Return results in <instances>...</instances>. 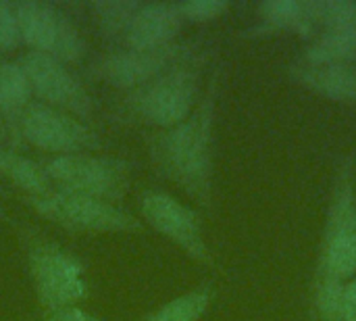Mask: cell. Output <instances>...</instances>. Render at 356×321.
I'll list each match as a JSON object with an SVG mask.
<instances>
[{
  "label": "cell",
  "mask_w": 356,
  "mask_h": 321,
  "mask_svg": "<svg viewBox=\"0 0 356 321\" xmlns=\"http://www.w3.org/2000/svg\"><path fill=\"white\" fill-rule=\"evenodd\" d=\"M355 161L338 165L315 272V309L321 321H340L344 286L356 278Z\"/></svg>",
  "instance_id": "cell-2"
},
{
  "label": "cell",
  "mask_w": 356,
  "mask_h": 321,
  "mask_svg": "<svg viewBox=\"0 0 356 321\" xmlns=\"http://www.w3.org/2000/svg\"><path fill=\"white\" fill-rule=\"evenodd\" d=\"M46 321H102L100 318L79 309V307H65V309H58V311H52L48 313Z\"/></svg>",
  "instance_id": "cell-24"
},
{
  "label": "cell",
  "mask_w": 356,
  "mask_h": 321,
  "mask_svg": "<svg viewBox=\"0 0 356 321\" xmlns=\"http://www.w3.org/2000/svg\"><path fill=\"white\" fill-rule=\"evenodd\" d=\"M184 19L175 2H142L138 4L117 48L152 50L177 42Z\"/></svg>",
  "instance_id": "cell-12"
},
{
  "label": "cell",
  "mask_w": 356,
  "mask_h": 321,
  "mask_svg": "<svg viewBox=\"0 0 356 321\" xmlns=\"http://www.w3.org/2000/svg\"><path fill=\"white\" fill-rule=\"evenodd\" d=\"M290 77L327 100L356 104L355 65H307L294 61L290 65Z\"/></svg>",
  "instance_id": "cell-13"
},
{
  "label": "cell",
  "mask_w": 356,
  "mask_h": 321,
  "mask_svg": "<svg viewBox=\"0 0 356 321\" xmlns=\"http://www.w3.org/2000/svg\"><path fill=\"white\" fill-rule=\"evenodd\" d=\"M23 203L40 217L73 234H129L144 230L142 221L119 205L56 188L40 196H23Z\"/></svg>",
  "instance_id": "cell-7"
},
{
  "label": "cell",
  "mask_w": 356,
  "mask_h": 321,
  "mask_svg": "<svg viewBox=\"0 0 356 321\" xmlns=\"http://www.w3.org/2000/svg\"><path fill=\"white\" fill-rule=\"evenodd\" d=\"M21 31L15 13V2L0 0V52H10L21 46Z\"/></svg>",
  "instance_id": "cell-22"
},
{
  "label": "cell",
  "mask_w": 356,
  "mask_h": 321,
  "mask_svg": "<svg viewBox=\"0 0 356 321\" xmlns=\"http://www.w3.org/2000/svg\"><path fill=\"white\" fill-rule=\"evenodd\" d=\"M263 25L252 29L257 36L265 31H296L302 38L315 33V25L309 17L307 2L302 0H265L257 8Z\"/></svg>",
  "instance_id": "cell-15"
},
{
  "label": "cell",
  "mask_w": 356,
  "mask_h": 321,
  "mask_svg": "<svg viewBox=\"0 0 356 321\" xmlns=\"http://www.w3.org/2000/svg\"><path fill=\"white\" fill-rule=\"evenodd\" d=\"M31 100V84L21 63L0 61V132L8 130Z\"/></svg>",
  "instance_id": "cell-16"
},
{
  "label": "cell",
  "mask_w": 356,
  "mask_h": 321,
  "mask_svg": "<svg viewBox=\"0 0 356 321\" xmlns=\"http://www.w3.org/2000/svg\"><path fill=\"white\" fill-rule=\"evenodd\" d=\"M202 67L204 52L184 58L152 77L144 86L127 92L119 107H115L113 121L127 125H146L154 130H169L186 121L202 96Z\"/></svg>",
  "instance_id": "cell-3"
},
{
  "label": "cell",
  "mask_w": 356,
  "mask_h": 321,
  "mask_svg": "<svg viewBox=\"0 0 356 321\" xmlns=\"http://www.w3.org/2000/svg\"><path fill=\"white\" fill-rule=\"evenodd\" d=\"M177 10L186 21L190 23H207V21H215L221 15H225L229 10V2L227 0H184V2H175Z\"/></svg>",
  "instance_id": "cell-21"
},
{
  "label": "cell",
  "mask_w": 356,
  "mask_h": 321,
  "mask_svg": "<svg viewBox=\"0 0 356 321\" xmlns=\"http://www.w3.org/2000/svg\"><path fill=\"white\" fill-rule=\"evenodd\" d=\"M298 61L307 65L356 67V29H323L302 48Z\"/></svg>",
  "instance_id": "cell-14"
},
{
  "label": "cell",
  "mask_w": 356,
  "mask_h": 321,
  "mask_svg": "<svg viewBox=\"0 0 356 321\" xmlns=\"http://www.w3.org/2000/svg\"><path fill=\"white\" fill-rule=\"evenodd\" d=\"M21 42L33 50L48 54L65 65H75L88 54V44L69 13L56 2L19 0L15 2Z\"/></svg>",
  "instance_id": "cell-8"
},
{
  "label": "cell",
  "mask_w": 356,
  "mask_h": 321,
  "mask_svg": "<svg viewBox=\"0 0 356 321\" xmlns=\"http://www.w3.org/2000/svg\"><path fill=\"white\" fill-rule=\"evenodd\" d=\"M0 219H2V221H8V217H6V213H4L2 207H0Z\"/></svg>",
  "instance_id": "cell-25"
},
{
  "label": "cell",
  "mask_w": 356,
  "mask_h": 321,
  "mask_svg": "<svg viewBox=\"0 0 356 321\" xmlns=\"http://www.w3.org/2000/svg\"><path fill=\"white\" fill-rule=\"evenodd\" d=\"M52 188L119 205L131 186L134 163L104 152L60 155L40 161Z\"/></svg>",
  "instance_id": "cell-5"
},
{
  "label": "cell",
  "mask_w": 356,
  "mask_h": 321,
  "mask_svg": "<svg viewBox=\"0 0 356 321\" xmlns=\"http://www.w3.org/2000/svg\"><path fill=\"white\" fill-rule=\"evenodd\" d=\"M140 215L154 232L181 249L190 259L202 265L213 263L200 215L192 207L165 190H146L140 196Z\"/></svg>",
  "instance_id": "cell-11"
},
{
  "label": "cell",
  "mask_w": 356,
  "mask_h": 321,
  "mask_svg": "<svg viewBox=\"0 0 356 321\" xmlns=\"http://www.w3.org/2000/svg\"><path fill=\"white\" fill-rule=\"evenodd\" d=\"M140 0H96L83 4L88 8L98 33L108 44H115V48L121 44V38L138 8Z\"/></svg>",
  "instance_id": "cell-18"
},
{
  "label": "cell",
  "mask_w": 356,
  "mask_h": 321,
  "mask_svg": "<svg viewBox=\"0 0 356 321\" xmlns=\"http://www.w3.org/2000/svg\"><path fill=\"white\" fill-rule=\"evenodd\" d=\"M4 134H13L15 142L23 140L50 157L104 150V140L92 125L38 100H31Z\"/></svg>",
  "instance_id": "cell-6"
},
{
  "label": "cell",
  "mask_w": 356,
  "mask_h": 321,
  "mask_svg": "<svg viewBox=\"0 0 356 321\" xmlns=\"http://www.w3.org/2000/svg\"><path fill=\"white\" fill-rule=\"evenodd\" d=\"M17 61L25 69L33 98H38V102L69 113L88 125L94 121L96 102L69 65L33 50L23 52Z\"/></svg>",
  "instance_id": "cell-10"
},
{
  "label": "cell",
  "mask_w": 356,
  "mask_h": 321,
  "mask_svg": "<svg viewBox=\"0 0 356 321\" xmlns=\"http://www.w3.org/2000/svg\"><path fill=\"white\" fill-rule=\"evenodd\" d=\"M200 52V42L184 40L173 42L163 48L152 50H131V48H113L104 54H98L88 65V75L92 79L104 81L117 90L131 92L152 77L161 75L175 63L190 58Z\"/></svg>",
  "instance_id": "cell-9"
},
{
  "label": "cell",
  "mask_w": 356,
  "mask_h": 321,
  "mask_svg": "<svg viewBox=\"0 0 356 321\" xmlns=\"http://www.w3.org/2000/svg\"><path fill=\"white\" fill-rule=\"evenodd\" d=\"M0 175L17 186L23 196H40L54 190L40 161L21 155L15 148L0 146Z\"/></svg>",
  "instance_id": "cell-17"
},
{
  "label": "cell",
  "mask_w": 356,
  "mask_h": 321,
  "mask_svg": "<svg viewBox=\"0 0 356 321\" xmlns=\"http://www.w3.org/2000/svg\"><path fill=\"white\" fill-rule=\"evenodd\" d=\"M309 17L315 27L356 29V0H307Z\"/></svg>",
  "instance_id": "cell-20"
},
{
  "label": "cell",
  "mask_w": 356,
  "mask_h": 321,
  "mask_svg": "<svg viewBox=\"0 0 356 321\" xmlns=\"http://www.w3.org/2000/svg\"><path fill=\"white\" fill-rule=\"evenodd\" d=\"M221 86V67L217 65L207 81L194 113L148 138V157L154 173L181 188L200 207L209 209L213 201V146H215V109Z\"/></svg>",
  "instance_id": "cell-1"
},
{
  "label": "cell",
  "mask_w": 356,
  "mask_h": 321,
  "mask_svg": "<svg viewBox=\"0 0 356 321\" xmlns=\"http://www.w3.org/2000/svg\"><path fill=\"white\" fill-rule=\"evenodd\" d=\"M23 242L31 286L40 305L48 313L77 307V303L88 297L83 261L58 242L35 236L29 230L23 234Z\"/></svg>",
  "instance_id": "cell-4"
},
{
  "label": "cell",
  "mask_w": 356,
  "mask_h": 321,
  "mask_svg": "<svg viewBox=\"0 0 356 321\" xmlns=\"http://www.w3.org/2000/svg\"><path fill=\"white\" fill-rule=\"evenodd\" d=\"M340 321H356V278H353V280L344 286L342 309H340Z\"/></svg>",
  "instance_id": "cell-23"
},
{
  "label": "cell",
  "mask_w": 356,
  "mask_h": 321,
  "mask_svg": "<svg viewBox=\"0 0 356 321\" xmlns=\"http://www.w3.org/2000/svg\"><path fill=\"white\" fill-rule=\"evenodd\" d=\"M213 301V286L202 284L194 290H188L159 309L142 315L138 321H200Z\"/></svg>",
  "instance_id": "cell-19"
}]
</instances>
